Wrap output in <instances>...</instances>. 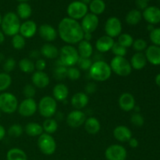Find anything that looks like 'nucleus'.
Wrapping results in <instances>:
<instances>
[{"label":"nucleus","mask_w":160,"mask_h":160,"mask_svg":"<svg viewBox=\"0 0 160 160\" xmlns=\"http://www.w3.org/2000/svg\"><path fill=\"white\" fill-rule=\"evenodd\" d=\"M1 113H2V112H0V117H1Z\"/></svg>","instance_id":"obj_63"},{"label":"nucleus","mask_w":160,"mask_h":160,"mask_svg":"<svg viewBox=\"0 0 160 160\" xmlns=\"http://www.w3.org/2000/svg\"><path fill=\"white\" fill-rule=\"evenodd\" d=\"M46 61L43 59H38L34 62V67L37 71H44L46 68Z\"/></svg>","instance_id":"obj_50"},{"label":"nucleus","mask_w":160,"mask_h":160,"mask_svg":"<svg viewBox=\"0 0 160 160\" xmlns=\"http://www.w3.org/2000/svg\"><path fill=\"white\" fill-rule=\"evenodd\" d=\"M16 13L20 19L27 20L32 14V8L28 2H20L17 7Z\"/></svg>","instance_id":"obj_30"},{"label":"nucleus","mask_w":160,"mask_h":160,"mask_svg":"<svg viewBox=\"0 0 160 160\" xmlns=\"http://www.w3.org/2000/svg\"><path fill=\"white\" fill-rule=\"evenodd\" d=\"M38 110V103L34 98H25L19 104V114L22 117H30L34 115Z\"/></svg>","instance_id":"obj_12"},{"label":"nucleus","mask_w":160,"mask_h":160,"mask_svg":"<svg viewBox=\"0 0 160 160\" xmlns=\"http://www.w3.org/2000/svg\"><path fill=\"white\" fill-rule=\"evenodd\" d=\"M2 61H4V55L0 52V62H2Z\"/></svg>","instance_id":"obj_60"},{"label":"nucleus","mask_w":160,"mask_h":160,"mask_svg":"<svg viewBox=\"0 0 160 160\" xmlns=\"http://www.w3.org/2000/svg\"><path fill=\"white\" fill-rule=\"evenodd\" d=\"M84 126L86 132H88L90 134H98L100 131V129H101L100 121L94 117H91L86 119L85 122L84 123Z\"/></svg>","instance_id":"obj_27"},{"label":"nucleus","mask_w":160,"mask_h":160,"mask_svg":"<svg viewBox=\"0 0 160 160\" xmlns=\"http://www.w3.org/2000/svg\"><path fill=\"white\" fill-rule=\"evenodd\" d=\"M86 120V115L84 112L78 109L72 110L67 115V123L72 128H78L84 125Z\"/></svg>","instance_id":"obj_14"},{"label":"nucleus","mask_w":160,"mask_h":160,"mask_svg":"<svg viewBox=\"0 0 160 160\" xmlns=\"http://www.w3.org/2000/svg\"><path fill=\"white\" fill-rule=\"evenodd\" d=\"M92 39V34H90V33H84V38L83 40H85L87 42H90Z\"/></svg>","instance_id":"obj_55"},{"label":"nucleus","mask_w":160,"mask_h":160,"mask_svg":"<svg viewBox=\"0 0 160 160\" xmlns=\"http://www.w3.org/2000/svg\"><path fill=\"white\" fill-rule=\"evenodd\" d=\"M18 67L19 69L25 73H33L35 70L34 62L28 58H23L20 59L18 62Z\"/></svg>","instance_id":"obj_35"},{"label":"nucleus","mask_w":160,"mask_h":160,"mask_svg":"<svg viewBox=\"0 0 160 160\" xmlns=\"http://www.w3.org/2000/svg\"><path fill=\"white\" fill-rule=\"evenodd\" d=\"M38 111L44 118H52L57 111V102L49 95L42 97L38 103Z\"/></svg>","instance_id":"obj_5"},{"label":"nucleus","mask_w":160,"mask_h":160,"mask_svg":"<svg viewBox=\"0 0 160 160\" xmlns=\"http://www.w3.org/2000/svg\"><path fill=\"white\" fill-rule=\"evenodd\" d=\"M53 77L57 81H62L67 78V67L62 65L59 60L56 63V67L53 70Z\"/></svg>","instance_id":"obj_34"},{"label":"nucleus","mask_w":160,"mask_h":160,"mask_svg":"<svg viewBox=\"0 0 160 160\" xmlns=\"http://www.w3.org/2000/svg\"><path fill=\"white\" fill-rule=\"evenodd\" d=\"M145 1H147V2H148V1H149V0H145Z\"/></svg>","instance_id":"obj_64"},{"label":"nucleus","mask_w":160,"mask_h":160,"mask_svg":"<svg viewBox=\"0 0 160 160\" xmlns=\"http://www.w3.org/2000/svg\"><path fill=\"white\" fill-rule=\"evenodd\" d=\"M128 144H129V146L132 148H136L138 147L139 142L138 141V139H136L135 138H131L129 141H128Z\"/></svg>","instance_id":"obj_52"},{"label":"nucleus","mask_w":160,"mask_h":160,"mask_svg":"<svg viewBox=\"0 0 160 160\" xmlns=\"http://www.w3.org/2000/svg\"><path fill=\"white\" fill-rule=\"evenodd\" d=\"M109 66L112 72L120 77L129 76L133 70L130 61H128L125 57L121 56H114L111 60Z\"/></svg>","instance_id":"obj_6"},{"label":"nucleus","mask_w":160,"mask_h":160,"mask_svg":"<svg viewBox=\"0 0 160 160\" xmlns=\"http://www.w3.org/2000/svg\"><path fill=\"white\" fill-rule=\"evenodd\" d=\"M12 84V78L9 73L6 72L0 73V92H4L10 87Z\"/></svg>","instance_id":"obj_37"},{"label":"nucleus","mask_w":160,"mask_h":160,"mask_svg":"<svg viewBox=\"0 0 160 160\" xmlns=\"http://www.w3.org/2000/svg\"><path fill=\"white\" fill-rule=\"evenodd\" d=\"M17 1L20 2H28L29 0H17Z\"/></svg>","instance_id":"obj_61"},{"label":"nucleus","mask_w":160,"mask_h":160,"mask_svg":"<svg viewBox=\"0 0 160 160\" xmlns=\"http://www.w3.org/2000/svg\"><path fill=\"white\" fill-rule=\"evenodd\" d=\"M4 42H5V34H3L2 31L0 30V45H2Z\"/></svg>","instance_id":"obj_56"},{"label":"nucleus","mask_w":160,"mask_h":160,"mask_svg":"<svg viewBox=\"0 0 160 160\" xmlns=\"http://www.w3.org/2000/svg\"><path fill=\"white\" fill-rule=\"evenodd\" d=\"M58 35L67 45L78 44L84 38V31L81 23L70 17H64L58 25Z\"/></svg>","instance_id":"obj_1"},{"label":"nucleus","mask_w":160,"mask_h":160,"mask_svg":"<svg viewBox=\"0 0 160 160\" xmlns=\"http://www.w3.org/2000/svg\"><path fill=\"white\" fill-rule=\"evenodd\" d=\"M97 85L95 82H88L84 87V93L88 95H93L96 92Z\"/></svg>","instance_id":"obj_49"},{"label":"nucleus","mask_w":160,"mask_h":160,"mask_svg":"<svg viewBox=\"0 0 160 160\" xmlns=\"http://www.w3.org/2000/svg\"><path fill=\"white\" fill-rule=\"evenodd\" d=\"M69 95L68 87L63 83L56 84L52 89V97L56 102H64Z\"/></svg>","instance_id":"obj_24"},{"label":"nucleus","mask_w":160,"mask_h":160,"mask_svg":"<svg viewBox=\"0 0 160 160\" xmlns=\"http://www.w3.org/2000/svg\"><path fill=\"white\" fill-rule=\"evenodd\" d=\"M23 127L20 124H19V123H13V124L11 125L9 128V129H8V134H9V136H10V137L13 138H20V136L23 134Z\"/></svg>","instance_id":"obj_40"},{"label":"nucleus","mask_w":160,"mask_h":160,"mask_svg":"<svg viewBox=\"0 0 160 160\" xmlns=\"http://www.w3.org/2000/svg\"><path fill=\"white\" fill-rule=\"evenodd\" d=\"M105 157L107 160H126L128 152L121 145H111L105 151Z\"/></svg>","instance_id":"obj_10"},{"label":"nucleus","mask_w":160,"mask_h":160,"mask_svg":"<svg viewBox=\"0 0 160 160\" xmlns=\"http://www.w3.org/2000/svg\"><path fill=\"white\" fill-rule=\"evenodd\" d=\"M32 84L36 88H45L50 83L48 75L45 71L34 72L31 77Z\"/></svg>","instance_id":"obj_19"},{"label":"nucleus","mask_w":160,"mask_h":160,"mask_svg":"<svg viewBox=\"0 0 160 160\" xmlns=\"http://www.w3.org/2000/svg\"><path fill=\"white\" fill-rule=\"evenodd\" d=\"M42 128H43L44 133L52 134L56 132L58 129V123L56 119L48 118L44 120L42 123Z\"/></svg>","instance_id":"obj_36"},{"label":"nucleus","mask_w":160,"mask_h":160,"mask_svg":"<svg viewBox=\"0 0 160 160\" xmlns=\"http://www.w3.org/2000/svg\"><path fill=\"white\" fill-rule=\"evenodd\" d=\"M131 122L134 126L140 128L142 127L145 123V119L144 117L139 112H134L131 117Z\"/></svg>","instance_id":"obj_46"},{"label":"nucleus","mask_w":160,"mask_h":160,"mask_svg":"<svg viewBox=\"0 0 160 160\" xmlns=\"http://www.w3.org/2000/svg\"><path fill=\"white\" fill-rule=\"evenodd\" d=\"M18 99L10 92L0 94V112L6 114H12L18 109Z\"/></svg>","instance_id":"obj_7"},{"label":"nucleus","mask_w":160,"mask_h":160,"mask_svg":"<svg viewBox=\"0 0 160 160\" xmlns=\"http://www.w3.org/2000/svg\"><path fill=\"white\" fill-rule=\"evenodd\" d=\"M145 55L147 62L154 66L160 65V46L154 45L148 46Z\"/></svg>","instance_id":"obj_22"},{"label":"nucleus","mask_w":160,"mask_h":160,"mask_svg":"<svg viewBox=\"0 0 160 160\" xmlns=\"http://www.w3.org/2000/svg\"><path fill=\"white\" fill-rule=\"evenodd\" d=\"M67 78L71 81H78L81 78V70L78 67H71L67 68Z\"/></svg>","instance_id":"obj_45"},{"label":"nucleus","mask_w":160,"mask_h":160,"mask_svg":"<svg viewBox=\"0 0 160 160\" xmlns=\"http://www.w3.org/2000/svg\"><path fill=\"white\" fill-rule=\"evenodd\" d=\"M142 19V12L138 9H134L130 10L127 13L125 17V21L128 24L131 26H135L138 24Z\"/></svg>","instance_id":"obj_31"},{"label":"nucleus","mask_w":160,"mask_h":160,"mask_svg":"<svg viewBox=\"0 0 160 160\" xmlns=\"http://www.w3.org/2000/svg\"><path fill=\"white\" fill-rule=\"evenodd\" d=\"M30 57L32 58V59H38L39 56H41V52L38 50H32L31 52L29 53Z\"/></svg>","instance_id":"obj_53"},{"label":"nucleus","mask_w":160,"mask_h":160,"mask_svg":"<svg viewBox=\"0 0 160 160\" xmlns=\"http://www.w3.org/2000/svg\"><path fill=\"white\" fill-rule=\"evenodd\" d=\"M148 2L145 1V0H136L135 4L137 6L138 9L140 10V9H142V10H145L147 7L148 6Z\"/></svg>","instance_id":"obj_51"},{"label":"nucleus","mask_w":160,"mask_h":160,"mask_svg":"<svg viewBox=\"0 0 160 160\" xmlns=\"http://www.w3.org/2000/svg\"><path fill=\"white\" fill-rule=\"evenodd\" d=\"M88 6L91 13H93L96 16L102 14L106 8V5L103 0H92Z\"/></svg>","instance_id":"obj_32"},{"label":"nucleus","mask_w":160,"mask_h":160,"mask_svg":"<svg viewBox=\"0 0 160 160\" xmlns=\"http://www.w3.org/2000/svg\"><path fill=\"white\" fill-rule=\"evenodd\" d=\"M132 69L136 70H141L147 64V59L145 57V53L143 52H136L131 57V61H130Z\"/></svg>","instance_id":"obj_25"},{"label":"nucleus","mask_w":160,"mask_h":160,"mask_svg":"<svg viewBox=\"0 0 160 160\" xmlns=\"http://www.w3.org/2000/svg\"><path fill=\"white\" fill-rule=\"evenodd\" d=\"M80 1H81V2H82L83 3H84V4H86V5H88L89 3H90L91 2H92V0H80Z\"/></svg>","instance_id":"obj_59"},{"label":"nucleus","mask_w":160,"mask_h":160,"mask_svg":"<svg viewBox=\"0 0 160 160\" xmlns=\"http://www.w3.org/2000/svg\"><path fill=\"white\" fill-rule=\"evenodd\" d=\"M142 17L148 24H157L160 23V8L157 6H148L142 12Z\"/></svg>","instance_id":"obj_16"},{"label":"nucleus","mask_w":160,"mask_h":160,"mask_svg":"<svg viewBox=\"0 0 160 160\" xmlns=\"http://www.w3.org/2000/svg\"><path fill=\"white\" fill-rule=\"evenodd\" d=\"M106 35L112 38H117L122 32V23L117 17H110L107 19L104 26Z\"/></svg>","instance_id":"obj_11"},{"label":"nucleus","mask_w":160,"mask_h":160,"mask_svg":"<svg viewBox=\"0 0 160 160\" xmlns=\"http://www.w3.org/2000/svg\"><path fill=\"white\" fill-rule=\"evenodd\" d=\"M118 104L120 109L124 112H130L133 110L136 106L135 98L134 95L129 92H124L120 95L118 100Z\"/></svg>","instance_id":"obj_18"},{"label":"nucleus","mask_w":160,"mask_h":160,"mask_svg":"<svg viewBox=\"0 0 160 160\" xmlns=\"http://www.w3.org/2000/svg\"><path fill=\"white\" fill-rule=\"evenodd\" d=\"M6 160H28V156L20 148H12L6 153Z\"/></svg>","instance_id":"obj_33"},{"label":"nucleus","mask_w":160,"mask_h":160,"mask_svg":"<svg viewBox=\"0 0 160 160\" xmlns=\"http://www.w3.org/2000/svg\"><path fill=\"white\" fill-rule=\"evenodd\" d=\"M133 48L136 52H143L148 48V44L145 40L142 38H138L134 40L132 45Z\"/></svg>","instance_id":"obj_41"},{"label":"nucleus","mask_w":160,"mask_h":160,"mask_svg":"<svg viewBox=\"0 0 160 160\" xmlns=\"http://www.w3.org/2000/svg\"><path fill=\"white\" fill-rule=\"evenodd\" d=\"M38 31V26L34 20H27L21 23L19 34H21L25 39L31 38L36 34Z\"/></svg>","instance_id":"obj_17"},{"label":"nucleus","mask_w":160,"mask_h":160,"mask_svg":"<svg viewBox=\"0 0 160 160\" xmlns=\"http://www.w3.org/2000/svg\"><path fill=\"white\" fill-rule=\"evenodd\" d=\"M67 12L68 17L78 21L88 13V6L80 0L73 1L68 5Z\"/></svg>","instance_id":"obj_9"},{"label":"nucleus","mask_w":160,"mask_h":160,"mask_svg":"<svg viewBox=\"0 0 160 160\" xmlns=\"http://www.w3.org/2000/svg\"><path fill=\"white\" fill-rule=\"evenodd\" d=\"M36 94V88L33 84H28L23 89V95L26 98H34Z\"/></svg>","instance_id":"obj_48"},{"label":"nucleus","mask_w":160,"mask_h":160,"mask_svg":"<svg viewBox=\"0 0 160 160\" xmlns=\"http://www.w3.org/2000/svg\"><path fill=\"white\" fill-rule=\"evenodd\" d=\"M89 71V76L93 81L103 82L110 78L112 75L110 66L104 60H96L92 63Z\"/></svg>","instance_id":"obj_2"},{"label":"nucleus","mask_w":160,"mask_h":160,"mask_svg":"<svg viewBox=\"0 0 160 160\" xmlns=\"http://www.w3.org/2000/svg\"><path fill=\"white\" fill-rule=\"evenodd\" d=\"M20 20L16 12H8L5 14L2 19L1 31L5 35L12 36L19 34L20 28Z\"/></svg>","instance_id":"obj_3"},{"label":"nucleus","mask_w":160,"mask_h":160,"mask_svg":"<svg viewBox=\"0 0 160 160\" xmlns=\"http://www.w3.org/2000/svg\"><path fill=\"white\" fill-rule=\"evenodd\" d=\"M16 66H17V61L15 60V59L12 57H9L8 59H5L4 63H3V70L6 73H9L10 72H12V70H14V69L16 68Z\"/></svg>","instance_id":"obj_44"},{"label":"nucleus","mask_w":160,"mask_h":160,"mask_svg":"<svg viewBox=\"0 0 160 160\" xmlns=\"http://www.w3.org/2000/svg\"><path fill=\"white\" fill-rule=\"evenodd\" d=\"M155 81H156V84H157L159 87H160V73H158L156 76V78H155Z\"/></svg>","instance_id":"obj_57"},{"label":"nucleus","mask_w":160,"mask_h":160,"mask_svg":"<svg viewBox=\"0 0 160 160\" xmlns=\"http://www.w3.org/2000/svg\"><path fill=\"white\" fill-rule=\"evenodd\" d=\"M149 38L153 45L160 46V28H155L150 32Z\"/></svg>","instance_id":"obj_47"},{"label":"nucleus","mask_w":160,"mask_h":160,"mask_svg":"<svg viewBox=\"0 0 160 160\" xmlns=\"http://www.w3.org/2000/svg\"><path fill=\"white\" fill-rule=\"evenodd\" d=\"M112 134L114 138L120 142H128V141L132 138V132L130 128L123 125L116 127Z\"/></svg>","instance_id":"obj_23"},{"label":"nucleus","mask_w":160,"mask_h":160,"mask_svg":"<svg viewBox=\"0 0 160 160\" xmlns=\"http://www.w3.org/2000/svg\"><path fill=\"white\" fill-rule=\"evenodd\" d=\"M40 37L47 42H52L58 37V31L54 27L48 23L42 24L38 29Z\"/></svg>","instance_id":"obj_15"},{"label":"nucleus","mask_w":160,"mask_h":160,"mask_svg":"<svg viewBox=\"0 0 160 160\" xmlns=\"http://www.w3.org/2000/svg\"><path fill=\"white\" fill-rule=\"evenodd\" d=\"M2 16L1 13H0V25H1V23H2Z\"/></svg>","instance_id":"obj_62"},{"label":"nucleus","mask_w":160,"mask_h":160,"mask_svg":"<svg viewBox=\"0 0 160 160\" xmlns=\"http://www.w3.org/2000/svg\"><path fill=\"white\" fill-rule=\"evenodd\" d=\"M11 43L13 48L17 50H21L26 45V39L20 34H17L16 35L12 36L11 39Z\"/></svg>","instance_id":"obj_39"},{"label":"nucleus","mask_w":160,"mask_h":160,"mask_svg":"<svg viewBox=\"0 0 160 160\" xmlns=\"http://www.w3.org/2000/svg\"><path fill=\"white\" fill-rule=\"evenodd\" d=\"M92 59L91 58H82L80 57L77 65L78 66V69L80 70H89L92 65Z\"/></svg>","instance_id":"obj_42"},{"label":"nucleus","mask_w":160,"mask_h":160,"mask_svg":"<svg viewBox=\"0 0 160 160\" xmlns=\"http://www.w3.org/2000/svg\"><path fill=\"white\" fill-rule=\"evenodd\" d=\"M38 146L42 154L52 156L56 150V142L52 134L42 133L38 139Z\"/></svg>","instance_id":"obj_8"},{"label":"nucleus","mask_w":160,"mask_h":160,"mask_svg":"<svg viewBox=\"0 0 160 160\" xmlns=\"http://www.w3.org/2000/svg\"><path fill=\"white\" fill-rule=\"evenodd\" d=\"M6 131L5 129V128L3 126H2V125H0V141H2L4 138L5 136H6Z\"/></svg>","instance_id":"obj_54"},{"label":"nucleus","mask_w":160,"mask_h":160,"mask_svg":"<svg viewBox=\"0 0 160 160\" xmlns=\"http://www.w3.org/2000/svg\"><path fill=\"white\" fill-rule=\"evenodd\" d=\"M98 24H99V19L98 16L95 15L93 13L86 14L82 19H81V26L82 28L84 33H92L95 32L98 28Z\"/></svg>","instance_id":"obj_13"},{"label":"nucleus","mask_w":160,"mask_h":160,"mask_svg":"<svg viewBox=\"0 0 160 160\" xmlns=\"http://www.w3.org/2000/svg\"><path fill=\"white\" fill-rule=\"evenodd\" d=\"M115 41L108 35H102L95 42V48L101 53H106L110 51L113 46Z\"/></svg>","instance_id":"obj_20"},{"label":"nucleus","mask_w":160,"mask_h":160,"mask_svg":"<svg viewBox=\"0 0 160 160\" xmlns=\"http://www.w3.org/2000/svg\"><path fill=\"white\" fill-rule=\"evenodd\" d=\"M117 38H118L117 43H119L120 45L124 47V48H128L132 46L133 42H134V38H133V37L130 34L123 33V34H120Z\"/></svg>","instance_id":"obj_38"},{"label":"nucleus","mask_w":160,"mask_h":160,"mask_svg":"<svg viewBox=\"0 0 160 160\" xmlns=\"http://www.w3.org/2000/svg\"><path fill=\"white\" fill-rule=\"evenodd\" d=\"M24 131L30 137H39L42 133H44L42 125L35 122H30L27 123L24 128Z\"/></svg>","instance_id":"obj_29"},{"label":"nucleus","mask_w":160,"mask_h":160,"mask_svg":"<svg viewBox=\"0 0 160 160\" xmlns=\"http://www.w3.org/2000/svg\"><path fill=\"white\" fill-rule=\"evenodd\" d=\"M154 28H155L154 25H152V24H148V26H147V30H148L149 32H151L152 30H154Z\"/></svg>","instance_id":"obj_58"},{"label":"nucleus","mask_w":160,"mask_h":160,"mask_svg":"<svg viewBox=\"0 0 160 160\" xmlns=\"http://www.w3.org/2000/svg\"><path fill=\"white\" fill-rule=\"evenodd\" d=\"M89 102V97L84 92H77L72 96L70 103L75 109L81 110L85 108Z\"/></svg>","instance_id":"obj_21"},{"label":"nucleus","mask_w":160,"mask_h":160,"mask_svg":"<svg viewBox=\"0 0 160 160\" xmlns=\"http://www.w3.org/2000/svg\"><path fill=\"white\" fill-rule=\"evenodd\" d=\"M112 54L115 56H121V57H125V56L127 55V52H128V48H124L123 46L120 45V44L117 43V42H115L112 46Z\"/></svg>","instance_id":"obj_43"},{"label":"nucleus","mask_w":160,"mask_h":160,"mask_svg":"<svg viewBox=\"0 0 160 160\" xmlns=\"http://www.w3.org/2000/svg\"><path fill=\"white\" fill-rule=\"evenodd\" d=\"M78 52L80 57L91 58L93 54V46L90 42L82 40L78 43Z\"/></svg>","instance_id":"obj_28"},{"label":"nucleus","mask_w":160,"mask_h":160,"mask_svg":"<svg viewBox=\"0 0 160 160\" xmlns=\"http://www.w3.org/2000/svg\"><path fill=\"white\" fill-rule=\"evenodd\" d=\"M79 58L78 49L73 45H66L59 49V60L67 68L77 65Z\"/></svg>","instance_id":"obj_4"},{"label":"nucleus","mask_w":160,"mask_h":160,"mask_svg":"<svg viewBox=\"0 0 160 160\" xmlns=\"http://www.w3.org/2000/svg\"><path fill=\"white\" fill-rule=\"evenodd\" d=\"M41 55L45 58L49 59H54L59 57V49L54 45L50 43H46L43 45L40 50Z\"/></svg>","instance_id":"obj_26"}]
</instances>
